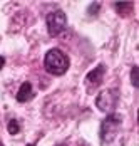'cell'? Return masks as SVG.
<instances>
[{
    "label": "cell",
    "instance_id": "1",
    "mask_svg": "<svg viewBox=\"0 0 139 146\" xmlns=\"http://www.w3.org/2000/svg\"><path fill=\"white\" fill-rule=\"evenodd\" d=\"M44 67L52 76H62L69 69V57L60 49H50L44 57Z\"/></svg>",
    "mask_w": 139,
    "mask_h": 146
},
{
    "label": "cell",
    "instance_id": "2",
    "mask_svg": "<svg viewBox=\"0 0 139 146\" xmlns=\"http://www.w3.org/2000/svg\"><path fill=\"white\" fill-rule=\"evenodd\" d=\"M121 124H122V117L119 114H109L101 124V138H102V141L111 143L114 139V136H116V133L119 131Z\"/></svg>",
    "mask_w": 139,
    "mask_h": 146
},
{
    "label": "cell",
    "instance_id": "3",
    "mask_svg": "<svg viewBox=\"0 0 139 146\" xmlns=\"http://www.w3.org/2000/svg\"><path fill=\"white\" fill-rule=\"evenodd\" d=\"M119 101V91L117 89H106V91H101L96 99V106H97L101 111L104 113H109L111 114L116 108V104Z\"/></svg>",
    "mask_w": 139,
    "mask_h": 146
},
{
    "label": "cell",
    "instance_id": "4",
    "mask_svg": "<svg viewBox=\"0 0 139 146\" xmlns=\"http://www.w3.org/2000/svg\"><path fill=\"white\" fill-rule=\"evenodd\" d=\"M67 25V17L62 10H56L47 15V30L50 35H59Z\"/></svg>",
    "mask_w": 139,
    "mask_h": 146
},
{
    "label": "cell",
    "instance_id": "5",
    "mask_svg": "<svg viewBox=\"0 0 139 146\" xmlns=\"http://www.w3.org/2000/svg\"><path fill=\"white\" fill-rule=\"evenodd\" d=\"M104 72H106V67H104L102 64L97 66L94 71H91V72L85 76V82H87V86H91V88L99 86V84L102 82V76H104Z\"/></svg>",
    "mask_w": 139,
    "mask_h": 146
},
{
    "label": "cell",
    "instance_id": "6",
    "mask_svg": "<svg viewBox=\"0 0 139 146\" xmlns=\"http://www.w3.org/2000/svg\"><path fill=\"white\" fill-rule=\"evenodd\" d=\"M34 98V91H32V84L30 82H24L20 89H19V92H17V101L19 102H27L28 99H32Z\"/></svg>",
    "mask_w": 139,
    "mask_h": 146
},
{
    "label": "cell",
    "instance_id": "7",
    "mask_svg": "<svg viewBox=\"0 0 139 146\" xmlns=\"http://www.w3.org/2000/svg\"><path fill=\"white\" fill-rule=\"evenodd\" d=\"M7 128H9V133H10V134H19V133H20V124H19L17 119H10Z\"/></svg>",
    "mask_w": 139,
    "mask_h": 146
},
{
    "label": "cell",
    "instance_id": "8",
    "mask_svg": "<svg viewBox=\"0 0 139 146\" xmlns=\"http://www.w3.org/2000/svg\"><path fill=\"white\" fill-rule=\"evenodd\" d=\"M138 74H139V69H138V66H134V67L131 69V82H132V86H134V88H138V86H139Z\"/></svg>",
    "mask_w": 139,
    "mask_h": 146
},
{
    "label": "cell",
    "instance_id": "9",
    "mask_svg": "<svg viewBox=\"0 0 139 146\" xmlns=\"http://www.w3.org/2000/svg\"><path fill=\"white\" fill-rule=\"evenodd\" d=\"M3 64H5V59H3V57H2V56H0V69L3 67Z\"/></svg>",
    "mask_w": 139,
    "mask_h": 146
},
{
    "label": "cell",
    "instance_id": "10",
    "mask_svg": "<svg viewBox=\"0 0 139 146\" xmlns=\"http://www.w3.org/2000/svg\"><path fill=\"white\" fill-rule=\"evenodd\" d=\"M57 146H66V145H57Z\"/></svg>",
    "mask_w": 139,
    "mask_h": 146
}]
</instances>
